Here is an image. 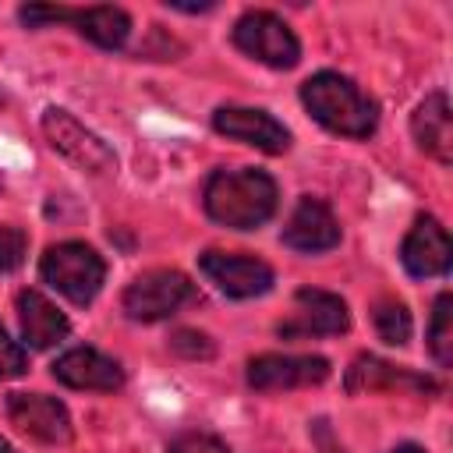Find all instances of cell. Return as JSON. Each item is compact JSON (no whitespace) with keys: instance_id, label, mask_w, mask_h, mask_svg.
Listing matches in <instances>:
<instances>
[{"instance_id":"cell-5","label":"cell","mask_w":453,"mask_h":453,"mask_svg":"<svg viewBox=\"0 0 453 453\" xmlns=\"http://www.w3.org/2000/svg\"><path fill=\"white\" fill-rule=\"evenodd\" d=\"M195 301V283L177 269H149L124 290V311L134 322H159Z\"/></svg>"},{"instance_id":"cell-27","label":"cell","mask_w":453,"mask_h":453,"mask_svg":"<svg viewBox=\"0 0 453 453\" xmlns=\"http://www.w3.org/2000/svg\"><path fill=\"white\" fill-rule=\"evenodd\" d=\"M389 453H425V449H421V446H411V442H407V446H396V449H389Z\"/></svg>"},{"instance_id":"cell-12","label":"cell","mask_w":453,"mask_h":453,"mask_svg":"<svg viewBox=\"0 0 453 453\" xmlns=\"http://www.w3.org/2000/svg\"><path fill=\"white\" fill-rule=\"evenodd\" d=\"M449 258H453V248H449L446 226L439 219H432V216H418V223L411 226V234L400 244L403 269L411 276H418V280L446 276L449 273Z\"/></svg>"},{"instance_id":"cell-26","label":"cell","mask_w":453,"mask_h":453,"mask_svg":"<svg viewBox=\"0 0 453 453\" xmlns=\"http://www.w3.org/2000/svg\"><path fill=\"white\" fill-rule=\"evenodd\" d=\"M311 439H315L319 453H343V446L336 442V435H333V428H329V421H326V418L311 421Z\"/></svg>"},{"instance_id":"cell-3","label":"cell","mask_w":453,"mask_h":453,"mask_svg":"<svg viewBox=\"0 0 453 453\" xmlns=\"http://www.w3.org/2000/svg\"><path fill=\"white\" fill-rule=\"evenodd\" d=\"M39 273L42 280L60 290L71 304H88L103 280H106V262L81 241H64V244H53L46 248L42 262H39Z\"/></svg>"},{"instance_id":"cell-1","label":"cell","mask_w":453,"mask_h":453,"mask_svg":"<svg viewBox=\"0 0 453 453\" xmlns=\"http://www.w3.org/2000/svg\"><path fill=\"white\" fill-rule=\"evenodd\" d=\"M276 180L262 170H216L205 180L202 202L209 219L230 230H255L276 212Z\"/></svg>"},{"instance_id":"cell-21","label":"cell","mask_w":453,"mask_h":453,"mask_svg":"<svg viewBox=\"0 0 453 453\" xmlns=\"http://www.w3.org/2000/svg\"><path fill=\"white\" fill-rule=\"evenodd\" d=\"M170 350L180 354V357H188V361H198V357L205 361V357L216 354L212 340H209L205 333H198V329H177V333L170 336Z\"/></svg>"},{"instance_id":"cell-20","label":"cell","mask_w":453,"mask_h":453,"mask_svg":"<svg viewBox=\"0 0 453 453\" xmlns=\"http://www.w3.org/2000/svg\"><path fill=\"white\" fill-rule=\"evenodd\" d=\"M372 322H375L379 340H386V343H396L400 347V343L411 340V311L400 301H393V297H386V301L375 304Z\"/></svg>"},{"instance_id":"cell-22","label":"cell","mask_w":453,"mask_h":453,"mask_svg":"<svg viewBox=\"0 0 453 453\" xmlns=\"http://www.w3.org/2000/svg\"><path fill=\"white\" fill-rule=\"evenodd\" d=\"M25 248H28V237L21 226H11V223H0V269L11 273L25 262Z\"/></svg>"},{"instance_id":"cell-10","label":"cell","mask_w":453,"mask_h":453,"mask_svg":"<svg viewBox=\"0 0 453 453\" xmlns=\"http://www.w3.org/2000/svg\"><path fill=\"white\" fill-rule=\"evenodd\" d=\"M202 273L226 294V297H258L273 287V269L255 255H234V251H205L198 258Z\"/></svg>"},{"instance_id":"cell-4","label":"cell","mask_w":453,"mask_h":453,"mask_svg":"<svg viewBox=\"0 0 453 453\" xmlns=\"http://www.w3.org/2000/svg\"><path fill=\"white\" fill-rule=\"evenodd\" d=\"M42 134H46V142H50L64 159H71V163L81 166L85 173L103 177V173H113V170H117L113 149H110L96 131H88L74 113H67V110H60V106H50V110L42 113Z\"/></svg>"},{"instance_id":"cell-9","label":"cell","mask_w":453,"mask_h":453,"mask_svg":"<svg viewBox=\"0 0 453 453\" xmlns=\"http://www.w3.org/2000/svg\"><path fill=\"white\" fill-rule=\"evenodd\" d=\"M7 418L21 435H28L42 446H64L74 432L67 407L57 396H42V393H11Z\"/></svg>"},{"instance_id":"cell-7","label":"cell","mask_w":453,"mask_h":453,"mask_svg":"<svg viewBox=\"0 0 453 453\" xmlns=\"http://www.w3.org/2000/svg\"><path fill=\"white\" fill-rule=\"evenodd\" d=\"M347 326H350V315H347V304L336 294L301 287L294 294V311L276 326V333L283 340H311V336L347 333Z\"/></svg>"},{"instance_id":"cell-14","label":"cell","mask_w":453,"mask_h":453,"mask_svg":"<svg viewBox=\"0 0 453 453\" xmlns=\"http://www.w3.org/2000/svg\"><path fill=\"white\" fill-rule=\"evenodd\" d=\"M57 382L71 389H88V393H113L124 386V372L113 357L99 354L96 347H74L53 361Z\"/></svg>"},{"instance_id":"cell-28","label":"cell","mask_w":453,"mask_h":453,"mask_svg":"<svg viewBox=\"0 0 453 453\" xmlns=\"http://www.w3.org/2000/svg\"><path fill=\"white\" fill-rule=\"evenodd\" d=\"M0 453H18V449H14L11 442H4V439H0Z\"/></svg>"},{"instance_id":"cell-18","label":"cell","mask_w":453,"mask_h":453,"mask_svg":"<svg viewBox=\"0 0 453 453\" xmlns=\"http://www.w3.org/2000/svg\"><path fill=\"white\" fill-rule=\"evenodd\" d=\"M88 42L103 46V50H120L131 35V18L127 11L113 7V4H96V7H85V11H74L71 7V18H67Z\"/></svg>"},{"instance_id":"cell-19","label":"cell","mask_w":453,"mask_h":453,"mask_svg":"<svg viewBox=\"0 0 453 453\" xmlns=\"http://www.w3.org/2000/svg\"><path fill=\"white\" fill-rule=\"evenodd\" d=\"M428 350L432 357L449 368L453 365V297L439 294L435 308H432V326H428Z\"/></svg>"},{"instance_id":"cell-8","label":"cell","mask_w":453,"mask_h":453,"mask_svg":"<svg viewBox=\"0 0 453 453\" xmlns=\"http://www.w3.org/2000/svg\"><path fill=\"white\" fill-rule=\"evenodd\" d=\"M329 379V361L319 354H258L248 361V386L258 393L319 386Z\"/></svg>"},{"instance_id":"cell-25","label":"cell","mask_w":453,"mask_h":453,"mask_svg":"<svg viewBox=\"0 0 453 453\" xmlns=\"http://www.w3.org/2000/svg\"><path fill=\"white\" fill-rule=\"evenodd\" d=\"M21 25L28 28H39V25H50V21H67L71 18V7H50V4H28L18 11Z\"/></svg>"},{"instance_id":"cell-16","label":"cell","mask_w":453,"mask_h":453,"mask_svg":"<svg viewBox=\"0 0 453 453\" xmlns=\"http://www.w3.org/2000/svg\"><path fill=\"white\" fill-rule=\"evenodd\" d=\"M18 319H21V336L28 347L35 350H46L53 343H60L71 329L67 315L50 301L42 297L39 290H21L18 294Z\"/></svg>"},{"instance_id":"cell-24","label":"cell","mask_w":453,"mask_h":453,"mask_svg":"<svg viewBox=\"0 0 453 453\" xmlns=\"http://www.w3.org/2000/svg\"><path fill=\"white\" fill-rule=\"evenodd\" d=\"M25 350L7 336V329L0 326V379H18L25 372Z\"/></svg>"},{"instance_id":"cell-13","label":"cell","mask_w":453,"mask_h":453,"mask_svg":"<svg viewBox=\"0 0 453 453\" xmlns=\"http://www.w3.org/2000/svg\"><path fill=\"white\" fill-rule=\"evenodd\" d=\"M283 244L304 255H319L340 244V223L322 198L304 195L283 226Z\"/></svg>"},{"instance_id":"cell-6","label":"cell","mask_w":453,"mask_h":453,"mask_svg":"<svg viewBox=\"0 0 453 453\" xmlns=\"http://www.w3.org/2000/svg\"><path fill=\"white\" fill-rule=\"evenodd\" d=\"M234 46L241 53H248L251 60L280 67V71H287V67H294L301 60L297 35L273 11H248V14H241L237 25H234Z\"/></svg>"},{"instance_id":"cell-23","label":"cell","mask_w":453,"mask_h":453,"mask_svg":"<svg viewBox=\"0 0 453 453\" xmlns=\"http://www.w3.org/2000/svg\"><path fill=\"white\" fill-rule=\"evenodd\" d=\"M166 453H230V446L205 432H184L166 446Z\"/></svg>"},{"instance_id":"cell-11","label":"cell","mask_w":453,"mask_h":453,"mask_svg":"<svg viewBox=\"0 0 453 453\" xmlns=\"http://www.w3.org/2000/svg\"><path fill=\"white\" fill-rule=\"evenodd\" d=\"M212 127L234 142L255 145L269 156H280L290 149V131L265 110H248V106H219L212 113Z\"/></svg>"},{"instance_id":"cell-17","label":"cell","mask_w":453,"mask_h":453,"mask_svg":"<svg viewBox=\"0 0 453 453\" xmlns=\"http://www.w3.org/2000/svg\"><path fill=\"white\" fill-rule=\"evenodd\" d=\"M347 389L350 393H375V389H414V393H439V386L425 375H414L407 368H396L389 361H379L372 354H361L347 368Z\"/></svg>"},{"instance_id":"cell-15","label":"cell","mask_w":453,"mask_h":453,"mask_svg":"<svg viewBox=\"0 0 453 453\" xmlns=\"http://www.w3.org/2000/svg\"><path fill=\"white\" fill-rule=\"evenodd\" d=\"M411 131H414V142L425 156L439 159L442 166L453 163V113H449L446 92L425 96V103L411 117Z\"/></svg>"},{"instance_id":"cell-2","label":"cell","mask_w":453,"mask_h":453,"mask_svg":"<svg viewBox=\"0 0 453 453\" xmlns=\"http://www.w3.org/2000/svg\"><path fill=\"white\" fill-rule=\"evenodd\" d=\"M304 110L333 134L343 138H368L379 124V106L372 96H365L350 78L336 71H319L301 85Z\"/></svg>"}]
</instances>
